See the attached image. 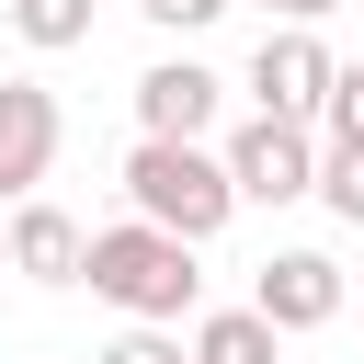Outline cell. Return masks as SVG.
<instances>
[{
  "instance_id": "6da1fadb",
  "label": "cell",
  "mask_w": 364,
  "mask_h": 364,
  "mask_svg": "<svg viewBox=\"0 0 364 364\" xmlns=\"http://www.w3.org/2000/svg\"><path fill=\"white\" fill-rule=\"evenodd\" d=\"M80 284H91L102 307L148 318V330L193 318V296H205V273H193V239H171V228H148V216H125V228H91V239H80Z\"/></svg>"
},
{
  "instance_id": "7a4b0ae2",
  "label": "cell",
  "mask_w": 364,
  "mask_h": 364,
  "mask_svg": "<svg viewBox=\"0 0 364 364\" xmlns=\"http://www.w3.org/2000/svg\"><path fill=\"white\" fill-rule=\"evenodd\" d=\"M125 205L148 216V228H171V239H216L228 216H239V193H228V159L205 148V136H136V159H125Z\"/></svg>"
},
{
  "instance_id": "3957f363",
  "label": "cell",
  "mask_w": 364,
  "mask_h": 364,
  "mask_svg": "<svg viewBox=\"0 0 364 364\" xmlns=\"http://www.w3.org/2000/svg\"><path fill=\"white\" fill-rule=\"evenodd\" d=\"M216 159H228V193H239V205H296V193L318 182V125H296V114H250Z\"/></svg>"
},
{
  "instance_id": "277c9868",
  "label": "cell",
  "mask_w": 364,
  "mask_h": 364,
  "mask_svg": "<svg viewBox=\"0 0 364 364\" xmlns=\"http://www.w3.org/2000/svg\"><path fill=\"white\" fill-rule=\"evenodd\" d=\"M318 91H330V46H318V23H284V34L250 46V114H296V125H318Z\"/></svg>"
},
{
  "instance_id": "5b68a950",
  "label": "cell",
  "mask_w": 364,
  "mask_h": 364,
  "mask_svg": "<svg viewBox=\"0 0 364 364\" xmlns=\"http://www.w3.org/2000/svg\"><path fill=\"white\" fill-rule=\"evenodd\" d=\"M353 296H341V262L330 250H273L262 273H250V318H273V330H330Z\"/></svg>"
},
{
  "instance_id": "8992f818",
  "label": "cell",
  "mask_w": 364,
  "mask_h": 364,
  "mask_svg": "<svg viewBox=\"0 0 364 364\" xmlns=\"http://www.w3.org/2000/svg\"><path fill=\"white\" fill-rule=\"evenodd\" d=\"M57 91L46 80H0V205H23L34 182H46V159H57Z\"/></svg>"
},
{
  "instance_id": "52a82bcc",
  "label": "cell",
  "mask_w": 364,
  "mask_h": 364,
  "mask_svg": "<svg viewBox=\"0 0 364 364\" xmlns=\"http://www.w3.org/2000/svg\"><path fill=\"white\" fill-rule=\"evenodd\" d=\"M80 239H91V228H80L68 205H46V193H23V205L0 216V262L34 273V284H80Z\"/></svg>"
},
{
  "instance_id": "ba28073f",
  "label": "cell",
  "mask_w": 364,
  "mask_h": 364,
  "mask_svg": "<svg viewBox=\"0 0 364 364\" xmlns=\"http://www.w3.org/2000/svg\"><path fill=\"white\" fill-rule=\"evenodd\" d=\"M216 91H228V80H216L205 57H159V68L136 80V136H205V125H216Z\"/></svg>"
},
{
  "instance_id": "9c48e42d",
  "label": "cell",
  "mask_w": 364,
  "mask_h": 364,
  "mask_svg": "<svg viewBox=\"0 0 364 364\" xmlns=\"http://www.w3.org/2000/svg\"><path fill=\"white\" fill-rule=\"evenodd\" d=\"M273 318H250V307H216V318H193V341H182V364H273Z\"/></svg>"
},
{
  "instance_id": "30bf717a",
  "label": "cell",
  "mask_w": 364,
  "mask_h": 364,
  "mask_svg": "<svg viewBox=\"0 0 364 364\" xmlns=\"http://www.w3.org/2000/svg\"><path fill=\"white\" fill-rule=\"evenodd\" d=\"M11 34L46 46V57L57 46H91V0H11Z\"/></svg>"
},
{
  "instance_id": "8fae6325",
  "label": "cell",
  "mask_w": 364,
  "mask_h": 364,
  "mask_svg": "<svg viewBox=\"0 0 364 364\" xmlns=\"http://www.w3.org/2000/svg\"><path fill=\"white\" fill-rule=\"evenodd\" d=\"M307 193H318L330 216H353V228H364V136H330V148H318V182H307Z\"/></svg>"
},
{
  "instance_id": "7c38bea8",
  "label": "cell",
  "mask_w": 364,
  "mask_h": 364,
  "mask_svg": "<svg viewBox=\"0 0 364 364\" xmlns=\"http://www.w3.org/2000/svg\"><path fill=\"white\" fill-rule=\"evenodd\" d=\"M318 125H330V136H364V57H330V91H318Z\"/></svg>"
},
{
  "instance_id": "4fadbf2b",
  "label": "cell",
  "mask_w": 364,
  "mask_h": 364,
  "mask_svg": "<svg viewBox=\"0 0 364 364\" xmlns=\"http://www.w3.org/2000/svg\"><path fill=\"white\" fill-rule=\"evenodd\" d=\"M136 11H148L159 34H205V23H216V11H239V0H136Z\"/></svg>"
},
{
  "instance_id": "5bb4252c",
  "label": "cell",
  "mask_w": 364,
  "mask_h": 364,
  "mask_svg": "<svg viewBox=\"0 0 364 364\" xmlns=\"http://www.w3.org/2000/svg\"><path fill=\"white\" fill-rule=\"evenodd\" d=\"M102 364H182V341H171V330H148V318H136V330H125V341H114V353H102Z\"/></svg>"
},
{
  "instance_id": "9a60e30c",
  "label": "cell",
  "mask_w": 364,
  "mask_h": 364,
  "mask_svg": "<svg viewBox=\"0 0 364 364\" xmlns=\"http://www.w3.org/2000/svg\"><path fill=\"white\" fill-rule=\"evenodd\" d=\"M273 11H284V23H330L341 0H273Z\"/></svg>"
},
{
  "instance_id": "2e32d148",
  "label": "cell",
  "mask_w": 364,
  "mask_h": 364,
  "mask_svg": "<svg viewBox=\"0 0 364 364\" xmlns=\"http://www.w3.org/2000/svg\"><path fill=\"white\" fill-rule=\"evenodd\" d=\"M341 296H364V273H341Z\"/></svg>"
},
{
  "instance_id": "e0dca14e",
  "label": "cell",
  "mask_w": 364,
  "mask_h": 364,
  "mask_svg": "<svg viewBox=\"0 0 364 364\" xmlns=\"http://www.w3.org/2000/svg\"><path fill=\"white\" fill-rule=\"evenodd\" d=\"M262 11H273V0H262Z\"/></svg>"
}]
</instances>
